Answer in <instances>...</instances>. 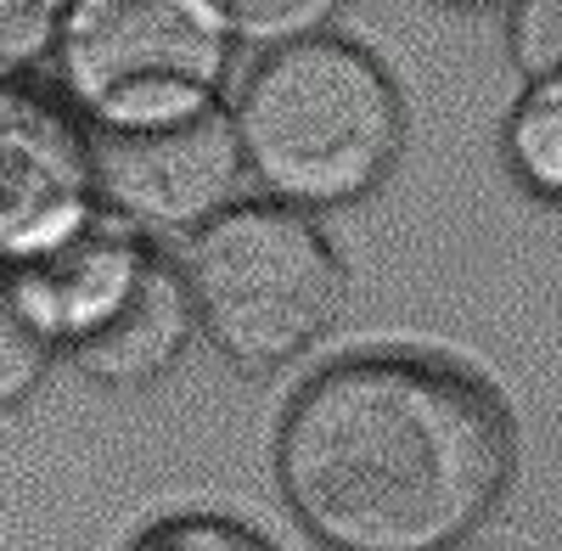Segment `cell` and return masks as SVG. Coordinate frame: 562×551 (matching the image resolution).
I'll return each instance as SVG.
<instances>
[{
    "mask_svg": "<svg viewBox=\"0 0 562 551\" xmlns=\"http://www.w3.org/2000/svg\"><path fill=\"white\" fill-rule=\"evenodd\" d=\"M506 40L512 63L529 85L562 79V0H512L506 7Z\"/></svg>",
    "mask_w": 562,
    "mask_h": 551,
    "instance_id": "obj_11",
    "label": "cell"
},
{
    "mask_svg": "<svg viewBox=\"0 0 562 551\" xmlns=\"http://www.w3.org/2000/svg\"><path fill=\"white\" fill-rule=\"evenodd\" d=\"M198 333L243 372H281L338 327L344 259L326 232L276 198L231 203L180 259Z\"/></svg>",
    "mask_w": 562,
    "mask_h": 551,
    "instance_id": "obj_3",
    "label": "cell"
},
{
    "mask_svg": "<svg viewBox=\"0 0 562 551\" xmlns=\"http://www.w3.org/2000/svg\"><path fill=\"white\" fill-rule=\"evenodd\" d=\"M90 180L97 209L140 237L158 232H203L214 214L243 203V147L237 124L220 97L124 119L90 124Z\"/></svg>",
    "mask_w": 562,
    "mask_h": 551,
    "instance_id": "obj_5",
    "label": "cell"
},
{
    "mask_svg": "<svg viewBox=\"0 0 562 551\" xmlns=\"http://www.w3.org/2000/svg\"><path fill=\"white\" fill-rule=\"evenodd\" d=\"M57 338L45 333V321L23 299L18 276L0 270V411H18L40 394V383L57 366Z\"/></svg>",
    "mask_w": 562,
    "mask_h": 551,
    "instance_id": "obj_8",
    "label": "cell"
},
{
    "mask_svg": "<svg viewBox=\"0 0 562 551\" xmlns=\"http://www.w3.org/2000/svg\"><path fill=\"white\" fill-rule=\"evenodd\" d=\"M97 214L90 130L0 74V265H29Z\"/></svg>",
    "mask_w": 562,
    "mask_h": 551,
    "instance_id": "obj_6",
    "label": "cell"
},
{
    "mask_svg": "<svg viewBox=\"0 0 562 551\" xmlns=\"http://www.w3.org/2000/svg\"><path fill=\"white\" fill-rule=\"evenodd\" d=\"M231 124L248 180L304 214L371 198L405 153L394 74L338 34L265 52L231 102Z\"/></svg>",
    "mask_w": 562,
    "mask_h": 551,
    "instance_id": "obj_2",
    "label": "cell"
},
{
    "mask_svg": "<svg viewBox=\"0 0 562 551\" xmlns=\"http://www.w3.org/2000/svg\"><path fill=\"white\" fill-rule=\"evenodd\" d=\"M63 0H0V74L34 63L57 40Z\"/></svg>",
    "mask_w": 562,
    "mask_h": 551,
    "instance_id": "obj_13",
    "label": "cell"
},
{
    "mask_svg": "<svg viewBox=\"0 0 562 551\" xmlns=\"http://www.w3.org/2000/svg\"><path fill=\"white\" fill-rule=\"evenodd\" d=\"M52 45L90 124L209 102L231 74V40L203 0H68Z\"/></svg>",
    "mask_w": 562,
    "mask_h": 551,
    "instance_id": "obj_4",
    "label": "cell"
},
{
    "mask_svg": "<svg viewBox=\"0 0 562 551\" xmlns=\"http://www.w3.org/2000/svg\"><path fill=\"white\" fill-rule=\"evenodd\" d=\"M506 158L529 192L562 203V79L524 90L506 124Z\"/></svg>",
    "mask_w": 562,
    "mask_h": 551,
    "instance_id": "obj_9",
    "label": "cell"
},
{
    "mask_svg": "<svg viewBox=\"0 0 562 551\" xmlns=\"http://www.w3.org/2000/svg\"><path fill=\"white\" fill-rule=\"evenodd\" d=\"M518 468L506 405L456 366L360 355L299 389L276 479L326 551H456Z\"/></svg>",
    "mask_w": 562,
    "mask_h": 551,
    "instance_id": "obj_1",
    "label": "cell"
},
{
    "mask_svg": "<svg viewBox=\"0 0 562 551\" xmlns=\"http://www.w3.org/2000/svg\"><path fill=\"white\" fill-rule=\"evenodd\" d=\"M439 7H450V12H501V7H512V0H439Z\"/></svg>",
    "mask_w": 562,
    "mask_h": 551,
    "instance_id": "obj_14",
    "label": "cell"
},
{
    "mask_svg": "<svg viewBox=\"0 0 562 551\" xmlns=\"http://www.w3.org/2000/svg\"><path fill=\"white\" fill-rule=\"evenodd\" d=\"M192 338H198V315H192V293H186L180 265H169L140 237L119 288L63 338V355L97 383L140 389L175 372V360L186 355Z\"/></svg>",
    "mask_w": 562,
    "mask_h": 551,
    "instance_id": "obj_7",
    "label": "cell"
},
{
    "mask_svg": "<svg viewBox=\"0 0 562 551\" xmlns=\"http://www.w3.org/2000/svg\"><path fill=\"white\" fill-rule=\"evenodd\" d=\"M130 551H276V546L237 518H169L147 529Z\"/></svg>",
    "mask_w": 562,
    "mask_h": 551,
    "instance_id": "obj_12",
    "label": "cell"
},
{
    "mask_svg": "<svg viewBox=\"0 0 562 551\" xmlns=\"http://www.w3.org/2000/svg\"><path fill=\"white\" fill-rule=\"evenodd\" d=\"M203 7L220 18L231 45H248V52L265 57L310 34H326L344 12V0H203Z\"/></svg>",
    "mask_w": 562,
    "mask_h": 551,
    "instance_id": "obj_10",
    "label": "cell"
}]
</instances>
